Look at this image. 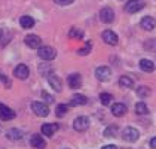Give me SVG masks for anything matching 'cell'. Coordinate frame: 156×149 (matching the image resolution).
Wrapping results in <instances>:
<instances>
[{
    "label": "cell",
    "mask_w": 156,
    "mask_h": 149,
    "mask_svg": "<svg viewBox=\"0 0 156 149\" xmlns=\"http://www.w3.org/2000/svg\"><path fill=\"white\" fill-rule=\"evenodd\" d=\"M37 54L45 61H51V60H54L57 57V51L54 49L52 46H40L39 51H37Z\"/></svg>",
    "instance_id": "6da1fadb"
},
{
    "label": "cell",
    "mask_w": 156,
    "mask_h": 149,
    "mask_svg": "<svg viewBox=\"0 0 156 149\" xmlns=\"http://www.w3.org/2000/svg\"><path fill=\"white\" fill-rule=\"evenodd\" d=\"M138 137H140V131L137 128H134V127H126L122 131V139L125 142H135Z\"/></svg>",
    "instance_id": "7a4b0ae2"
},
{
    "label": "cell",
    "mask_w": 156,
    "mask_h": 149,
    "mask_svg": "<svg viewBox=\"0 0 156 149\" xmlns=\"http://www.w3.org/2000/svg\"><path fill=\"white\" fill-rule=\"evenodd\" d=\"M31 111L34 112L37 116H42V118L49 115V107L45 103H40V101H33L31 103Z\"/></svg>",
    "instance_id": "3957f363"
},
{
    "label": "cell",
    "mask_w": 156,
    "mask_h": 149,
    "mask_svg": "<svg viewBox=\"0 0 156 149\" xmlns=\"http://www.w3.org/2000/svg\"><path fill=\"white\" fill-rule=\"evenodd\" d=\"M73 128L79 133L82 131H86L89 128V119L86 116H77L74 121H73Z\"/></svg>",
    "instance_id": "277c9868"
},
{
    "label": "cell",
    "mask_w": 156,
    "mask_h": 149,
    "mask_svg": "<svg viewBox=\"0 0 156 149\" xmlns=\"http://www.w3.org/2000/svg\"><path fill=\"white\" fill-rule=\"evenodd\" d=\"M144 8V0H128L125 5V11L128 13H135Z\"/></svg>",
    "instance_id": "5b68a950"
},
{
    "label": "cell",
    "mask_w": 156,
    "mask_h": 149,
    "mask_svg": "<svg viewBox=\"0 0 156 149\" xmlns=\"http://www.w3.org/2000/svg\"><path fill=\"white\" fill-rule=\"evenodd\" d=\"M110 76H112V70L108 69L107 66H100V67H97L95 78L100 82H107L108 79H110Z\"/></svg>",
    "instance_id": "8992f818"
},
{
    "label": "cell",
    "mask_w": 156,
    "mask_h": 149,
    "mask_svg": "<svg viewBox=\"0 0 156 149\" xmlns=\"http://www.w3.org/2000/svg\"><path fill=\"white\" fill-rule=\"evenodd\" d=\"M24 42H25V45L28 48H31V49H39L42 46V39L39 36H36V35H27Z\"/></svg>",
    "instance_id": "52a82bcc"
},
{
    "label": "cell",
    "mask_w": 156,
    "mask_h": 149,
    "mask_svg": "<svg viewBox=\"0 0 156 149\" xmlns=\"http://www.w3.org/2000/svg\"><path fill=\"white\" fill-rule=\"evenodd\" d=\"M101 37H103V40H104L107 45H112V46L118 45V42H119L118 35H116L115 31H112V30H104L103 35H101Z\"/></svg>",
    "instance_id": "ba28073f"
},
{
    "label": "cell",
    "mask_w": 156,
    "mask_h": 149,
    "mask_svg": "<svg viewBox=\"0 0 156 149\" xmlns=\"http://www.w3.org/2000/svg\"><path fill=\"white\" fill-rule=\"evenodd\" d=\"M100 20H101L104 24L113 23V20H115V12H113V9H112V8H103V9L100 11Z\"/></svg>",
    "instance_id": "9c48e42d"
},
{
    "label": "cell",
    "mask_w": 156,
    "mask_h": 149,
    "mask_svg": "<svg viewBox=\"0 0 156 149\" xmlns=\"http://www.w3.org/2000/svg\"><path fill=\"white\" fill-rule=\"evenodd\" d=\"M13 118H15V112L11 107H8L6 104L0 103V119L2 121H11Z\"/></svg>",
    "instance_id": "30bf717a"
},
{
    "label": "cell",
    "mask_w": 156,
    "mask_h": 149,
    "mask_svg": "<svg viewBox=\"0 0 156 149\" xmlns=\"http://www.w3.org/2000/svg\"><path fill=\"white\" fill-rule=\"evenodd\" d=\"M13 74H15V78H18V79L24 81V79L28 78L30 70H28V67H27L25 64H18V66L15 67V70H13Z\"/></svg>",
    "instance_id": "8fae6325"
},
{
    "label": "cell",
    "mask_w": 156,
    "mask_h": 149,
    "mask_svg": "<svg viewBox=\"0 0 156 149\" xmlns=\"http://www.w3.org/2000/svg\"><path fill=\"white\" fill-rule=\"evenodd\" d=\"M67 82H69V87H70V88H73V89H77V88L82 87V76H80L79 73L69 74Z\"/></svg>",
    "instance_id": "7c38bea8"
},
{
    "label": "cell",
    "mask_w": 156,
    "mask_h": 149,
    "mask_svg": "<svg viewBox=\"0 0 156 149\" xmlns=\"http://www.w3.org/2000/svg\"><path fill=\"white\" fill-rule=\"evenodd\" d=\"M46 76H48V82H49V85L52 87V89L57 91V93H60L61 88H62V84H61L60 78L54 73H49V74H46Z\"/></svg>",
    "instance_id": "4fadbf2b"
},
{
    "label": "cell",
    "mask_w": 156,
    "mask_h": 149,
    "mask_svg": "<svg viewBox=\"0 0 156 149\" xmlns=\"http://www.w3.org/2000/svg\"><path fill=\"white\" fill-rule=\"evenodd\" d=\"M40 130H42V134H45L46 137H52L60 130V125L58 124H43Z\"/></svg>",
    "instance_id": "5bb4252c"
},
{
    "label": "cell",
    "mask_w": 156,
    "mask_h": 149,
    "mask_svg": "<svg viewBox=\"0 0 156 149\" xmlns=\"http://www.w3.org/2000/svg\"><path fill=\"white\" fill-rule=\"evenodd\" d=\"M30 145L36 149H45L46 148V142L40 134H33L30 139Z\"/></svg>",
    "instance_id": "9a60e30c"
},
{
    "label": "cell",
    "mask_w": 156,
    "mask_h": 149,
    "mask_svg": "<svg viewBox=\"0 0 156 149\" xmlns=\"http://www.w3.org/2000/svg\"><path fill=\"white\" fill-rule=\"evenodd\" d=\"M126 106L123 104V103H115L113 106H112V113H113V116H123L125 113H126Z\"/></svg>",
    "instance_id": "2e32d148"
},
{
    "label": "cell",
    "mask_w": 156,
    "mask_h": 149,
    "mask_svg": "<svg viewBox=\"0 0 156 149\" xmlns=\"http://www.w3.org/2000/svg\"><path fill=\"white\" fill-rule=\"evenodd\" d=\"M140 24H141V27H143L144 30L150 31V30H153V28L156 27V20L155 18H152V16H144Z\"/></svg>",
    "instance_id": "e0dca14e"
},
{
    "label": "cell",
    "mask_w": 156,
    "mask_h": 149,
    "mask_svg": "<svg viewBox=\"0 0 156 149\" xmlns=\"http://www.w3.org/2000/svg\"><path fill=\"white\" fill-rule=\"evenodd\" d=\"M88 103V99L83 94H74L70 100V106H83Z\"/></svg>",
    "instance_id": "ac0fdd59"
},
{
    "label": "cell",
    "mask_w": 156,
    "mask_h": 149,
    "mask_svg": "<svg viewBox=\"0 0 156 149\" xmlns=\"http://www.w3.org/2000/svg\"><path fill=\"white\" fill-rule=\"evenodd\" d=\"M140 69L144 70V72H147V73H152L155 70V63L152 61V60L143 58V60H140Z\"/></svg>",
    "instance_id": "d6986e66"
},
{
    "label": "cell",
    "mask_w": 156,
    "mask_h": 149,
    "mask_svg": "<svg viewBox=\"0 0 156 149\" xmlns=\"http://www.w3.org/2000/svg\"><path fill=\"white\" fill-rule=\"evenodd\" d=\"M6 137H8L9 140H21V139L24 137V133H23L21 130H18V128H11V130L6 133Z\"/></svg>",
    "instance_id": "ffe728a7"
},
{
    "label": "cell",
    "mask_w": 156,
    "mask_h": 149,
    "mask_svg": "<svg viewBox=\"0 0 156 149\" xmlns=\"http://www.w3.org/2000/svg\"><path fill=\"white\" fill-rule=\"evenodd\" d=\"M20 24H21L23 28H31V27L34 25V20H33L31 16H28V15H24V16H21Z\"/></svg>",
    "instance_id": "44dd1931"
},
{
    "label": "cell",
    "mask_w": 156,
    "mask_h": 149,
    "mask_svg": "<svg viewBox=\"0 0 156 149\" xmlns=\"http://www.w3.org/2000/svg\"><path fill=\"white\" fill-rule=\"evenodd\" d=\"M119 85L123 88H132L134 87V81L129 76H120L119 78Z\"/></svg>",
    "instance_id": "7402d4cb"
},
{
    "label": "cell",
    "mask_w": 156,
    "mask_h": 149,
    "mask_svg": "<svg viewBox=\"0 0 156 149\" xmlns=\"http://www.w3.org/2000/svg\"><path fill=\"white\" fill-rule=\"evenodd\" d=\"M83 30L77 28V27H72V30L69 31V36L72 39H83Z\"/></svg>",
    "instance_id": "603a6c76"
},
{
    "label": "cell",
    "mask_w": 156,
    "mask_h": 149,
    "mask_svg": "<svg viewBox=\"0 0 156 149\" xmlns=\"http://www.w3.org/2000/svg\"><path fill=\"white\" fill-rule=\"evenodd\" d=\"M135 112H137L138 115H147V113H149V107H147L146 103L140 101V103L135 104Z\"/></svg>",
    "instance_id": "cb8c5ba5"
},
{
    "label": "cell",
    "mask_w": 156,
    "mask_h": 149,
    "mask_svg": "<svg viewBox=\"0 0 156 149\" xmlns=\"http://www.w3.org/2000/svg\"><path fill=\"white\" fill-rule=\"evenodd\" d=\"M144 49L149 52H156V39H149L144 42Z\"/></svg>",
    "instance_id": "d4e9b609"
},
{
    "label": "cell",
    "mask_w": 156,
    "mask_h": 149,
    "mask_svg": "<svg viewBox=\"0 0 156 149\" xmlns=\"http://www.w3.org/2000/svg\"><path fill=\"white\" fill-rule=\"evenodd\" d=\"M112 99H113V96L108 94V93H101L100 94V101H101L103 106H108L112 103Z\"/></svg>",
    "instance_id": "484cf974"
},
{
    "label": "cell",
    "mask_w": 156,
    "mask_h": 149,
    "mask_svg": "<svg viewBox=\"0 0 156 149\" xmlns=\"http://www.w3.org/2000/svg\"><path fill=\"white\" fill-rule=\"evenodd\" d=\"M67 112H69V104H58L57 106V111H55V115L58 118H62Z\"/></svg>",
    "instance_id": "4316f807"
},
{
    "label": "cell",
    "mask_w": 156,
    "mask_h": 149,
    "mask_svg": "<svg viewBox=\"0 0 156 149\" xmlns=\"http://www.w3.org/2000/svg\"><path fill=\"white\" fill-rule=\"evenodd\" d=\"M116 133H118V127L116 125H110V127H107L104 130V136L106 137H115Z\"/></svg>",
    "instance_id": "83f0119b"
},
{
    "label": "cell",
    "mask_w": 156,
    "mask_h": 149,
    "mask_svg": "<svg viewBox=\"0 0 156 149\" xmlns=\"http://www.w3.org/2000/svg\"><path fill=\"white\" fill-rule=\"evenodd\" d=\"M150 88L149 87H140L137 89V94H138V97L140 99H144V97H147V96H150Z\"/></svg>",
    "instance_id": "f1b7e54d"
},
{
    "label": "cell",
    "mask_w": 156,
    "mask_h": 149,
    "mask_svg": "<svg viewBox=\"0 0 156 149\" xmlns=\"http://www.w3.org/2000/svg\"><path fill=\"white\" fill-rule=\"evenodd\" d=\"M91 49H92V43H91V42H86V45L77 51V54H79V55H88V54L91 52Z\"/></svg>",
    "instance_id": "f546056e"
},
{
    "label": "cell",
    "mask_w": 156,
    "mask_h": 149,
    "mask_svg": "<svg viewBox=\"0 0 156 149\" xmlns=\"http://www.w3.org/2000/svg\"><path fill=\"white\" fill-rule=\"evenodd\" d=\"M0 82H3L5 88H11V87H12V82H11V79H9L6 74L3 73V72H0Z\"/></svg>",
    "instance_id": "4dcf8cb0"
},
{
    "label": "cell",
    "mask_w": 156,
    "mask_h": 149,
    "mask_svg": "<svg viewBox=\"0 0 156 149\" xmlns=\"http://www.w3.org/2000/svg\"><path fill=\"white\" fill-rule=\"evenodd\" d=\"M58 6H69V5H72L74 0H54Z\"/></svg>",
    "instance_id": "1f68e13d"
},
{
    "label": "cell",
    "mask_w": 156,
    "mask_h": 149,
    "mask_svg": "<svg viewBox=\"0 0 156 149\" xmlns=\"http://www.w3.org/2000/svg\"><path fill=\"white\" fill-rule=\"evenodd\" d=\"M42 97L45 99V101H46V103H52V101H54V97H52V96H49L46 91H43V93H42Z\"/></svg>",
    "instance_id": "d6a6232c"
},
{
    "label": "cell",
    "mask_w": 156,
    "mask_h": 149,
    "mask_svg": "<svg viewBox=\"0 0 156 149\" xmlns=\"http://www.w3.org/2000/svg\"><path fill=\"white\" fill-rule=\"evenodd\" d=\"M150 148H152V149H156V137H153V139L150 140Z\"/></svg>",
    "instance_id": "836d02e7"
},
{
    "label": "cell",
    "mask_w": 156,
    "mask_h": 149,
    "mask_svg": "<svg viewBox=\"0 0 156 149\" xmlns=\"http://www.w3.org/2000/svg\"><path fill=\"white\" fill-rule=\"evenodd\" d=\"M101 149H116V146L115 145H106V146H103Z\"/></svg>",
    "instance_id": "e575fe53"
},
{
    "label": "cell",
    "mask_w": 156,
    "mask_h": 149,
    "mask_svg": "<svg viewBox=\"0 0 156 149\" xmlns=\"http://www.w3.org/2000/svg\"><path fill=\"white\" fill-rule=\"evenodd\" d=\"M2 35H3V33H2V30H0V39H2Z\"/></svg>",
    "instance_id": "d590c367"
}]
</instances>
